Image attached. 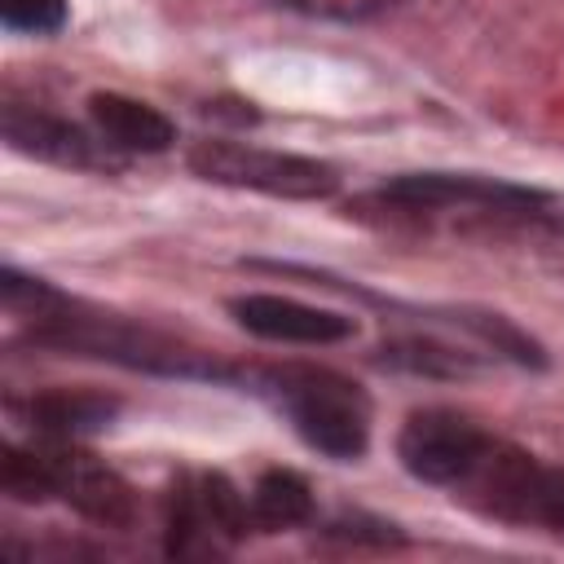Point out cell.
<instances>
[{"instance_id":"cell-1","label":"cell","mask_w":564,"mask_h":564,"mask_svg":"<svg viewBox=\"0 0 564 564\" xmlns=\"http://www.w3.org/2000/svg\"><path fill=\"white\" fill-rule=\"evenodd\" d=\"M260 392L278 401V410L291 419V427L304 436L308 449L352 463L370 445V401L366 392L326 370V366H278L260 375Z\"/></svg>"},{"instance_id":"cell-2","label":"cell","mask_w":564,"mask_h":564,"mask_svg":"<svg viewBox=\"0 0 564 564\" xmlns=\"http://www.w3.org/2000/svg\"><path fill=\"white\" fill-rule=\"evenodd\" d=\"M542 194L494 181V176H454V172H410L379 185L361 207H379L383 220H436V216H476V220H529L542 216Z\"/></svg>"},{"instance_id":"cell-3","label":"cell","mask_w":564,"mask_h":564,"mask_svg":"<svg viewBox=\"0 0 564 564\" xmlns=\"http://www.w3.org/2000/svg\"><path fill=\"white\" fill-rule=\"evenodd\" d=\"M189 167L229 189H256L273 198H330L339 189V172L322 159L291 154V150H264L247 141H198L189 150Z\"/></svg>"},{"instance_id":"cell-4","label":"cell","mask_w":564,"mask_h":564,"mask_svg":"<svg viewBox=\"0 0 564 564\" xmlns=\"http://www.w3.org/2000/svg\"><path fill=\"white\" fill-rule=\"evenodd\" d=\"M251 529V502L220 471L181 476L167 494V551L172 555H216Z\"/></svg>"},{"instance_id":"cell-5","label":"cell","mask_w":564,"mask_h":564,"mask_svg":"<svg viewBox=\"0 0 564 564\" xmlns=\"http://www.w3.org/2000/svg\"><path fill=\"white\" fill-rule=\"evenodd\" d=\"M489 445H494V436L485 427H476L467 414H458V410H419L401 423L397 458L414 480L463 489L467 476L489 454Z\"/></svg>"},{"instance_id":"cell-6","label":"cell","mask_w":564,"mask_h":564,"mask_svg":"<svg viewBox=\"0 0 564 564\" xmlns=\"http://www.w3.org/2000/svg\"><path fill=\"white\" fill-rule=\"evenodd\" d=\"M0 132H4L9 150L57 163V167H84V172H115L119 167V154L97 132H84L57 115H44V110L18 106V101L4 106Z\"/></svg>"},{"instance_id":"cell-7","label":"cell","mask_w":564,"mask_h":564,"mask_svg":"<svg viewBox=\"0 0 564 564\" xmlns=\"http://www.w3.org/2000/svg\"><path fill=\"white\" fill-rule=\"evenodd\" d=\"M48 458H53V494L62 502H70L79 516L123 529L137 516V498L128 489V480L106 467L101 458L75 449L70 441H48Z\"/></svg>"},{"instance_id":"cell-8","label":"cell","mask_w":564,"mask_h":564,"mask_svg":"<svg viewBox=\"0 0 564 564\" xmlns=\"http://www.w3.org/2000/svg\"><path fill=\"white\" fill-rule=\"evenodd\" d=\"M229 313L242 330L273 339V344H339L357 335V322L291 295H238L229 300Z\"/></svg>"},{"instance_id":"cell-9","label":"cell","mask_w":564,"mask_h":564,"mask_svg":"<svg viewBox=\"0 0 564 564\" xmlns=\"http://www.w3.org/2000/svg\"><path fill=\"white\" fill-rule=\"evenodd\" d=\"M88 119H93V132L115 154H163L176 145V123L150 101H137L128 93H93Z\"/></svg>"},{"instance_id":"cell-10","label":"cell","mask_w":564,"mask_h":564,"mask_svg":"<svg viewBox=\"0 0 564 564\" xmlns=\"http://www.w3.org/2000/svg\"><path fill=\"white\" fill-rule=\"evenodd\" d=\"M115 410H119L115 397H101V392H70V388L40 392V397L26 401V419H31V427H35L44 441H75V436L101 432V427H110Z\"/></svg>"},{"instance_id":"cell-11","label":"cell","mask_w":564,"mask_h":564,"mask_svg":"<svg viewBox=\"0 0 564 564\" xmlns=\"http://www.w3.org/2000/svg\"><path fill=\"white\" fill-rule=\"evenodd\" d=\"M247 502H251V524L264 529V533H282V529H295V524L313 520V489L291 467L260 471Z\"/></svg>"},{"instance_id":"cell-12","label":"cell","mask_w":564,"mask_h":564,"mask_svg":"<svg viewBox=\"0 0 564 564\" xmlns=\"http://www.w3.org/2000/svg\"><path fill=\"white\" fill-rule=\"evenodd\" d=\"M0 485L18 502H44L53 494V458L48 445H4L0 449Z\"/></svg>"},{"instance_id":"cell-13","label":"cell","mask_w":564,"mask_h":564,"mask_svg":"<svg viewBox=\"0 0 564 564\" xmlns=\"http://www.w3.org/2000/svg\"><path fill=\"white\" fill-rule=\"evenodd\" d=\"M383 361L397 366V370H414V375H436V379H458V375H471V357L467 352H454L445 344H432V339H397L383 348Z\"/></svg>"},{"instance_id":"cell-14","label":"cell","mask_w":564,"mask_h":564,"mask_svg":"<svg viewBox=\"0 0 564 564\" xmlns=\"http://www.w3.org/2000/svg\"><path fill=\"white\" fill-rule=\"evenodd\" d=\"M0 22L22 35H53L66 22V0H0Z\"/></svg>"},{"instance_id":"cell-15","label":"cell","mask_w":564,"mask_h":564,"mask_svg":"<svg viewBox=\"0 0 564 564\" xmlns=\"http://www.w3.org/2000/svg\"><path fill=\"white\" fill-rule=\"evenodd\" d=\"M295 13H308V18H330V22H361V18H375L383 9H392L397 0H278Z\"/></svg>"}]
</instances>
